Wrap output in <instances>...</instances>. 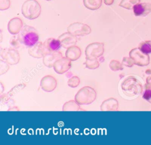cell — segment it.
Listing matches in <instances>:
<instances>
[{"label": "cell", "instance_id": "obj_21", "mask_svg": "<svg viewBox=\"0 0 151 145\" xmlns=\"http://www.w3.org/2000/svg\"><path fill=\"white\" fill-rule=\"evenodd\" d=\"M142 97L147 102L151 103V86L147 83L145 85V89Z\"/></svg>", "mask_w": 151, "mask_h": 145}, {"label": "cell", "instance_id": "obj_28", "mask_svg": "<svg viewBox=\"0 0 151 145\" xmlns=\"http://www.w3.org/2000/svg\"><path fill=\"white\" fill-rule=\"evenodd\" d=\"M45 1H51V0H45Z\"/></svg>", "mask_w": 151, "mask_h": 145}, {"label": "cell", "instance_id": "obj_19", "mask_svg": "<svg viewBox=\"0 0 151 145\" xmlns=\"http://www.w3.org/2000/svg\"><path fill=\"white\" fill-rule=\"evenodd\" d=\"M139 48L144 53L149 54L151 53V41L142 42L139 45Z\"/></svg>", "mask_w": 151, "mask_h": 145}, {"label": "cell", "instance_id": "obj_13", "mask_svg": "<svg viewBox=\"0 0 151 145\" xmlns=\"http://www.w3.org/2000/svg\"><path fill=\"white\" fill-rule=\"evenodd\" d=\"M58 39L60 41L62 46L65 48H68L69 47L74 45L77 40L76 36L68 32L61 35L58 37Z\"/></svg>", "mask_w": 151, "mask_h": 145}, {"label": "cell", "instance_id": "obj_14", "mask_svg": "<svg viewBox=\"0 0 151 145\" xmlns=\"http://www.w3.org/2000/svg\"><path fill=\"white\" fill-rule=\"evenodd\" d=\"M28 52L30 56L35 58H41L43 57L45 55L43 43H42L41 42H37L34 46L29 47Z\"/></svg>", "mask_w": 151, "mask_h": 145}, {"label": "cell", "instance_id": "obj_24", "mask_svg": "<svg viewBox=\"0 0 151 145\" xmlns=\"http://www.w3.org/2000/svg\"><path fill=\"white\" fill-rule=\"evenodd\" d=\"M122 64L127 67H132L134 63L131 58L124 57L122 60Z\"/></svg>", "mask_w": 151, "mask_h": 145}, {"label": "cell", "instance_id": "obj_5", "mask_svg": "<svg viewBox=\"0 0 151 145\" xmlns=\"http://www.w3.org/2000/svg\"><path fill=\"white\" fill-rule=\"evenodd\" d=\"M131 58L135 65L139 66H146L149 64L150 58L148 54L143 52L139 48L132 49L129 52Z\"/></svg>", "mask_w": 151, "mask_h": 145}, {"label": "cell", "instance_id": "obj_26", "mask_svg": "<svg viewBox=\"0 0 151 145\" xmlns=\"http://www.w3.org/2000/svg\"><path fill=\"white\" fill-rule=\"evenodd\" d=\"M114 0H104V3L106 5H111L113 4Z\"/></svg>", "mask_w": 151, "mask_h": 145}, {"label": "cell", "instance_id": "obj_22", "mask_svg": "<svg viewBox=\"0 0 151 145\" xmlns=\"http://www.w3.org/2000/svg\"><path fill=\"white\" fill-rule=\"evenodd\" d=\"M25 86V85L24 84H19L18 85L15 86H14L8 93V95H9L11 96H12L14 95L17 93L18 92H19L20 90H21L23 88H24Z\"/></svg>", "mask_w": 151, "mask_h": 145}, {"label": "cell", "instance_id": "obj_17", "mask_svg": "<svg viewBox=\"0 0 151 145\" xmlns=\"http://www.w3.org/2000/svg\"><path fill=\"white\" fill-rule=\"evenodd\" d=\"M83 4L87 9L94 11L101 6L102 0H83Z\"/></svg>", "mask_w": 151, "mask_h": 145}, {"label": "cell", "instance_id": "obj_2", "mask_svg": "<svg viewBox=\"0 0 151 145\" xmlns=\"http://www.w3.org/2000/svg\"><path fill=\"white\" fill-rule=\"evenodd\" d=\"M121 87L124 94L129 97L139 95L143 89L142 83L133 76L126 78L122 82Z\"/></svg>", "mask_w": 151, "mask_h": 145}, {"label": "cell", "instance_id": "obj_15", "mask_svg": "<svg viewBox=\"0 0 151 145\" xmlns=\"http://www.w3.org/2000/svg\"><path fill=\"white\" fill-rule=\"evenodd\" d=\"M22 21L18 18H15L10 20L8 25V31L13 35L19 33L22 28Z\"/></svg>", "mask_w": 151, "mask_h": 145}, {"label": "cell", "instance_id": "obj_23", "mask_svg": "<svg viewBox=\"0 0 151 145\" xmlns=\"http://www.w3.org/2000/svg\"><path fill=\"white\" fill-rule=\"evenodd\" d=\"M110 67L113 70H119L123 69L122 64L117 60H111L110 64Z\"/></svg>", "mask_w": 151, "mask_h": 145}, {"label": "cell", "instance_id": "obj_12", "mask_svg": "<svg viewBox=\"0 0 151 145\" xmlns=\"http://www.w3.org/2000/svg\"><path fill=\"white\" fill-rule=\"evenodd\" d=\"M61 58H63L62 53L59 51L47 53L43 56V63L47 67L51 68L53 66L54 63Z\"/></svg>", "mask_w": 151, "mask_h": 145}, {"label": "cell", "instance_id": "obj_4", "mask_svg": "<svg viewBox=\"0 0 151 145\" xmlns=\"http://www.w3.org/2000/svg\"><path fill=\"white\" fill-rule=\"evenodd\" d=\"M96 97L95 90L91 87L86 86L78 90L75 96V100L80 104H88L91 103Z\"/></svg>", "mask_w": 151, "mask_h": 145}, {"label": "cell", "instance_id": "obj_10", "mask_svg": "<svg viewBox=\"0 0 151 145\" xmlns=\"http://www.w3.org/2000/svg\"><path fill=\"white\" fill-rule=\"evenodd\" d=\"M41 87L45 92H50L55 89L57 86V81L53 76L50 75L44 76L41 80Z\"/></svg>", "mask_w": 151, "mask_h": 145}, {"label": "cell", "instance_id": "obj_8", "mask_svg": "<svg viewBox=\"0 0 151 145\" xmlns=\"http://www.w3.org/2000/svg\"><path fill=\"white\" fill-rule=\"evenodd\" d=\"M62 46L60 41L54 38L47 39L43 43V48L45 54L50 52H55L59 51Z\"/></svg>", "mask_w": 151, "mask_h": 145}, {"label": "cell", "instance_id": "obj_25", "mask_svg": "<svg viewBox=\"0 0 151 145\" xmlns=\"http://www.w3.org/2000/svg\"><path fill=\"white\" fill-rule=\"evenodd\" d=\"M75 82H80V80L78 77L74 76L71 79H70L68 82V85L69 86H71V87H77L79 83H75Z\"/></svg>", "mask_w": 151, "mask_h": 145}, {"label": "cell", "instance_id": "obj_16", "mask_svg": "<svg viewBox=\"0 0 151 145\" xmlns=\"http://www.w3.org/2000/svg\"><path fill=\"white\" fill-rule=\"evenodd\" d=\"M81 56V50L76 46H71L67 48L65 52V56L70 60H76Z\"/></svg>", "mask_w": 151, "mask_h": 145}, {"label": "cell", "instance_id": "obj_20", "mask_svg": "<svg viewBox=\"0 0 151 145\" xmlns=\"http://www.w3.org/2000/svg\"><path fill=\"white\" fill-rule=\"evenodd\" d=\"M86 67L88 69H94L98 68L99 66V63L97 61L96 58H86Z\"/></svg>", "mask_w": 151, "mask_h": 145}, {"label": "cell", "instance_id": "obj_3", "mask_svg": "<svg viewBox=\"0 0 151 145\" xmlns=\"http://www.w3.org/2000/svg\"><path fill=\"white\" fill-rule=\"evenodd\" d=\"M22 14L28 19H34L39 16L41 13V6L35 0H27L22 4Z\"/></svg>", "mask_w": 151, "mask_h": 145}, {"label": "cell", "instance_id": "obj_9", "mask_svg": "<svg viewBox=\"0 0 151 145\" xmlns=\"http://www.w3.org/2000/svg\"><path fill=\"white\" fill-rule=\"evenodd\" d=\"M71 66V60L67 58L58 59L54 64V70L58 74H63L67 72Z\"/></svg>", "mask_w": 151, "mask_h": 145}, {"label": "cell", "instance_id": "obj_18", "mask_svg": "<svg viewBox=\"0 0 151 145\" xmlns=\"http://www.w3.org/2000/svg\"><path fill=\"white\" fill-rule=\"evenodd\" d=\"M140 1V0H122L119 4V6L127 9H132Z\"/></svg>", "mask_w": 151, "mask_h": 145}, {"label": "cell", "instance_id": "obj_1", "mask_svg": "<svg viewBox=\"0 0 151 145\" xmlns=\"http://www.w3.org/2000/svg\"><path fill=\"white\" fill-rule=\"evenodd\" d=\"M17 39L25 46L31 47L38 42L39 35L37 30L31 26H22L17 35Z\"/></svg>", "mask_w": 151, "mask_h": 145}, {"label": "cell", "instance_id": "obj_6", "mask_svg": "<svg viewBox=\"0 0 151 145\" xmlns=\"http://www.w3.org/2000/svg\"><path fill=\"white\" fill-rule=\"evenodd\" d=\"M67 31L74 36H86L91 32V28L86 24L76 22L70 25Z\"/></svg>", "mask_w": 151, "mask_h": 145}, {"label": "cell", "instance_id": "obj_27", "mask_svg": "<svg viewBox=\"0 0 151 145\" xmlns=\"http://www.w3.org/2000/svg\"><path fill=\"white\" fill-rule=\"evenodd\" d=\"M146 83L151 86V76H149L146 79Z\"/></svg>", "mask_w": 151, "mask_h": 145}, {"label": "cell", "instance_id": "obj_11", "mask_svg": "<svg viewBox=\"0 0 151 145\" xmlns=\"http://www.w3.org/2000/svg\"><path fill=\"white\" fill-rule=\"evenodd\" d=\"M133 13L137 16H145L151 12V4L147 2L138 3L133 8Z\"/></svg>", "mask_w": 151, "mask_h": 145}, {"label": "cell", "instance_id": "obj_7", "mask_svg": "<svg viewBox=\"0 0 151 145\" xmlns=\"http://www.w3.org/2000/svg\"><path fill=\"white\" fill-rule=\"evenodd\" d=\"M104 44L103 43H92L88 45L85 50L86 58H96L101 56L104 52Z\"/></svg>", "mask_w": 151, "mask_h": 145}]
</instances>
